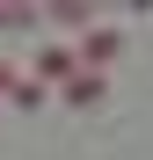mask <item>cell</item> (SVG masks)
Masks as SVG:
<instances>
[{"mask_svg":"<svg viewBox=\"0 0 153 160\" xmlns=\"http://www.w3.org/2000/svg\"><path fill=\"white\" fill-rule=\"evenodd\" d=\"M8 95L22 102V109H37V102H44V88H37V80H29V73H15V80H8Z\"/></svg>","mask_w":153,"mask_h":160,"instance_id":"obj_4","label":"cell"},{"mask_svg":"<svg viewBox=\"0 0 153 160\" xmlns=\"http://www.w3.org/2000/svg\"><path fill=\"white\" fill-rule=\"evenodd\" d=\"M73 66H80V58H73V44H44V51H37V73H29V80H37V88L51 95V88H66V73H73Z\"/></svg>","mask_w":153,"mask_h":160,"instance_id":"obj_2","label":"cell"},{"mask_svg":"<svg viewBox=\"0 0 153 160\" xmlns=\"http://www.w3.org/2000/svg\"><path fill=\"white\" fill-rule=\"evenodd\" d=\"M102 88H110V80H102V73H88V66H73V73H66V88H59V95L73 102V109H88V102H102Z\"/></svg>","mask_w":153,"mask_h":160,"instance_id":"obj_3","label":"cell"},{"mask_svg":"<svg viewBox=\"0 0 153 160\" xmlns=\"http://www.w3.org/2000/svg\"><path fill=\"white\" fill-rule=\"evenodd\" d=\"M73 58H80L88 73H110V66H117V29H110V22L95 15L88 29H80V44H73Z\"/></svg>","mask_w":153,"mask_h":160,"instance_id":"obj_1","label":"cell"}]
</instances>
